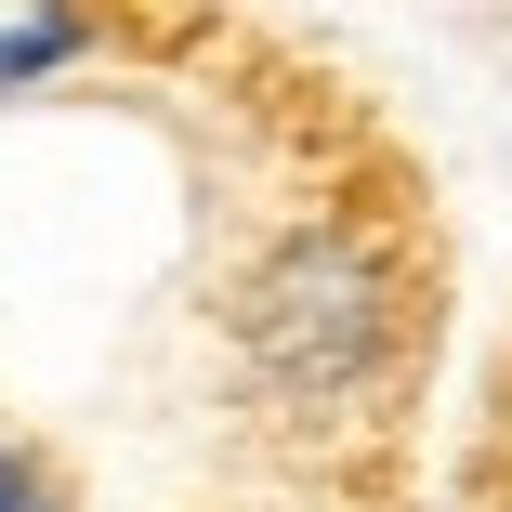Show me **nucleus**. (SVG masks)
I'll list each match as a JSON object with an SVG mask.
<instances>
[{
    "mask_svg": "<svg viewBox=\"0 0 512 512\" xmlns=\"http://www.w3.org/2000/svg\"><path fill=\"white\" fill-rule=\"evenodd\" d=\"M0 512H66L53 460H40V447H14V434H0Z\"/></svg>",
    "mask_w": 512,
    "mask_h": 512,
    "instance_id": "nucleus-1",
    "label": "nucleus"
}]
</instances>
